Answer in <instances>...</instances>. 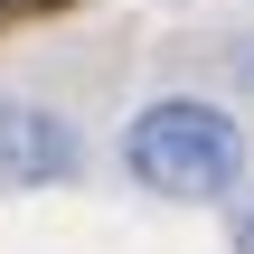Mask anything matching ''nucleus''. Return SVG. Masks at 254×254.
I'll return each instance as SVG.
<instances>
[{
  "instance_id": "f03ea898",
  "label": "nucleus",
  "mask_w": 254,
  "mask_h": 254,
  "mask_svg": "<svg viewBox=\"0 0 254 254\" xmlns=\"http://www.w3.org/2000/svg\"><path fill=\"white\" fill-rule=\"evenodd\" d=\"M85 141L57 104H28V94H0V189H57L75 179Z\"/></svg>"
},
{
  "instance_id": "f257e3e1",
  "label": "nucleus",
  "mask_w": 254,
  "mask_h": 254,
  "mask_svg": "<svg viewBox=\"0 0 254 254\" xmlns=\"http://www.w3.org/2000/svg\"><path fill=\"white\" fill-rule=\"evenodd\" d=\"M123 170L151 189V198H179V207H217L245 189V132L226 104L207 94H160L123 123Z\"/></svg>"
},
{
  "instance_id": "7ed1b4c3",
  "label": "nucleus",
  "mask_w": 254,
  "mask_h": 254,
  "mask_svg": "<svg viewBox=\"0 0 254 254\" xmlns=\"http://www.w3.org/2000/svg\"><path fill=\"white\" fill-rule=\"evenodd\" d=\"M236 245H245V254H254V207H245V217H236Z\"/></svg>"
},
{
  "instance_id": "20e7f679",
  "label": "nucleus",
  "mask_w": 254,
  "mask_h": 254,
  "mask_svg": "<svg viewBox=\"0 0 254 254\" xmlns=\"http://www.w3.org/2000/svg\"><path fill=\"white\" fill-rule=\"evenodd\" d=\"M0 9H9V0H0Z\"/></svg>"
}]
</instances>
